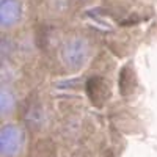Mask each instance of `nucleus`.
I'll use <instances>...</instances> for the list:
<instances>
[{"mask_svg": "<svg viewBox=\"0 0 157 157\" xmlns=\"http://www.w3.org/2000/svg\"><path fill=\"white\" fill-rule=\"evenodd\" d=\"M88 54V46L83 39L80 38H74L64 46L63 49V60L64 63L71 68H77L85 61Z\"/></svg>", "mask_w": 157, "mask_h": 157, "instance_id": "obj_2", "label": "nucleus"}, {"mask_svg": "<svg viewBox=\"0 0 157 157\" xmlns=\"http://www.w3.org/2000/svg\"><path fill=\"white\" fill-rule=\"evenodd\" d=\"M24 143L22 132L16 126H5L0 132V151L3 157H14L19 154Z\"/></svg>", "mask_w": 157, "mask_h": 157, "instance_id": "obj_1", "label": "nucleus"}, {"mask_svg": "<svg viewBox=\"0 0 157 157\" xmlns=\"http://www.w3.org/2000/svg\"><path fill=\"white\" fill-rule=\"evenodd\" d=\"M21 16V6L17 0H2L0 3V24L3 27L16 24Z\"/></svg>", "mask_w": 157, "mask_h": 157, "instance_id": "obj_3", "label": "nucleus"}, {"mask_svg": "<svg viewBox=\"0 0 157 157\" xmlns=\"http://www.w3.org/2000/svg\"><path fill=\"white\" fill-rule=\"evenodd\" d=\"M13 104H14V101H13V96L10 94V91H5L2 90V112H10Z\"/></svg>", "mask_w": 157, "mask_h": 157, "instance_id": "obj_4", "label": "nucleus"}]
</instances>
